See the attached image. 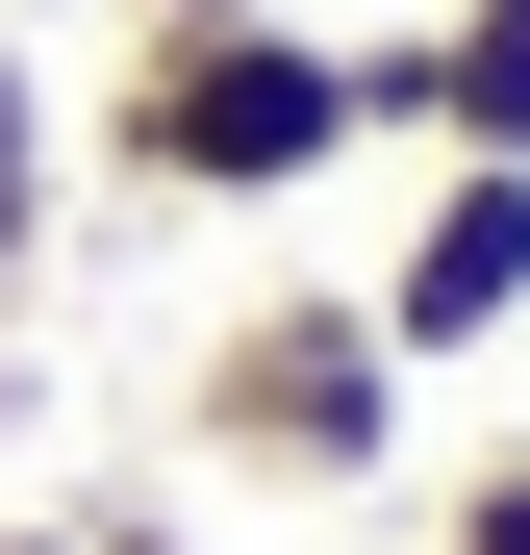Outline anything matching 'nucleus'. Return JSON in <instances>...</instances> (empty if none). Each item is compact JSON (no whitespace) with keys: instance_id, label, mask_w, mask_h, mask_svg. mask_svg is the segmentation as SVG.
Segmentation results:
<instances>
[{"instance_id":"nucleus-1","label":"nucleus","mask_w":530,"mask_h":555,"mask_svg":"<svg viewBox=\"0 0 530 555\" xmlns=\"http://www.w3.org/2000/svg\"><path fill=\"white\" fill-rule=\"evenodd\" d=\"M102 177L127 203H303V177H353V26H127L102 76Z\"/></svg>"},{"instance_id":"nucleus-2","label":"nucleus","mask_w":530,"mask_h":555,"mask_svg":"<svg viewBox=\"0 0 530 555\" xmlns=\"http://www.w3.org/2000/svg\"><path fill=\"white\" fill-rule=\"evenodd\" d=\"M177 454L203 480H279V505H353L404 454V353L353 278H279V304H228L203 328V379H177Z\"/></svg>"},{"instance_id":"nucleus-3","label":"nucleus","mask_w":530,"mask_h":555,"mask_svg":"<svg viewBox=\"0 0 530 555\" xmlns=\"http://www.w3.org/2000/svg\"><path fill=\"white\" fill-rule=\"evenodd\" d=\"M353 304H379V353H404V379L505 353V328H530V152H429V203H404V253L353 278Z\"/></svg>"},{"instance_id":"nucleus-4","label":"nucleus","mask_w":530,"mask_h":555,"mask_svg":"<svg viewBox=\"0 0 530 555\" xmlns=\"http://www.w3.org/2000/svg\"><path fill=\"white\" fill-rule=\"evenodd\" d=\"M429 152H530V0H455L429 26Z\"/></svg>"},{"instance_id":"nucleus-5","label":"nucleus","mask_w":530,"mask_h":555,"mask_svg":"<svg viewBox=\"0 0 530 555\" xmlns=\"http://www.w3.org/2000/svg\"><path fill=\"white\" fill-rule=\"evenodd\" d=\"M51 203H76V127H51V76H26V26H0V304L51 278Z\"/></svg>"},{"instance_id":"nucleus-6","label":"nucleus","mask_w":530,"mask_h":555,"mask_svg":"<svg viewBox=\"0 0 530 555\" xmlns=\"http://www.w3.org/2000/svg\"><path fill=\"white\" fill-rule=\"evenodd\" d=\"M353 152H429V26H353Z\"/></svg>"},{"instance_id":"nucleus-7","label":"nucleus","mask_w":530,"mask_h":555,"mask_svg":"<svg viewBox=\"0 0 530 555\" xmlns=\"http://www.w3.org/2000/svg\"><path fill=\"white\" fill-rule=\"evenodd\" d=\"M429 555H530V429H505V454H455V505H429Z\"/></svg>"},{"instance_id":"nucleus-8","label":"nucleus","mask_w":530,"mask_h":555,"mask_svg":"<svg viewBox=\"0 0 530 555\" xmlns=\"http://www.w3.org/2000/svg\"><path fill=\"white\" fill-rule=\"evenodd\" d=\"M51 530H76V555H203V530H177L152 480H102V505H51Z\"/></svg>"},{"instance_id":"nucleus-9","label":"nucleus","mask_w":530,"mask_h":555,"mask_svg":"<svg viewBox=\"0 0 530 555\" xmlns=\"http://www.w3.org/2000/svg\"><path fill=\"white\" fill-rule=\"evenodd\" d=\"M127 26H279V0H127Z\"/></svg>"},{"instance_id":"nucleus-10","label":"nucleus","mask_w":530,"mask_h":555,"mask_svg":"<svg viewBox=\"0 0 530 555\" xmlns=\"http://www.w3.org/2000/svg\"><path fill=\"white\" fill-rule=\"evenodd\" d=\"M0 555H76V530H0Z\"/></svg>"}]
</instances>
